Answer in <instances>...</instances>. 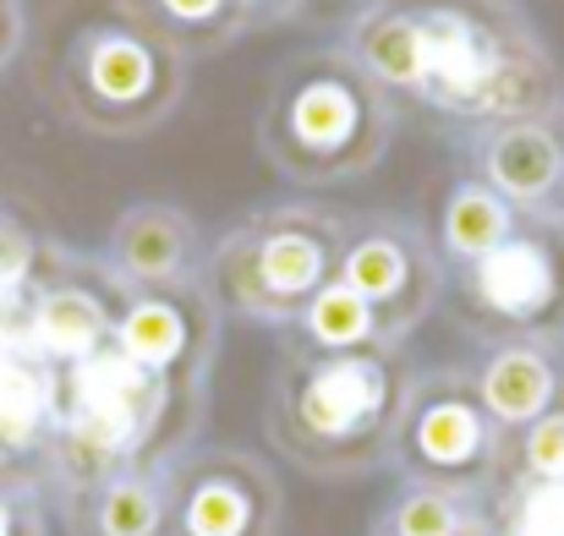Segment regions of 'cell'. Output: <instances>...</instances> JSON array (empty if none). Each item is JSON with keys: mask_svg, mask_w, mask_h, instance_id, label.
<instances>
[{"mask_svg": "<svg viewBox=\"0 0 564 536\" xmlns=\"http://www.w3.org/2000/svg\"><path fill=\"white\" fill-rule=\"evenodd\" d=\"M416 383L405 346L383 351H302L285 346L269 378L263 433L313 482H357L389 466V444Z\"/></svg>", "mask_w": 564, "mask_h": 536, "instance_id": "cell-1", "label": "cell"}, {"mask_svg": "<svg viewBox=\"0 0 564 536\" xmlns=\"http://www.w3.org/2000/svg\"><path fill=\"white\" fill-rule=\"evenodd\" d=\"M422 22V110L482 132L564 110V72L516 0H411Z\"/></svg>", "mask_w": 564, "mask_h": 536, "instance_id": "cell-2", "label": "cell"}, {"mask_svg": "<svg viewBox=\"0 0 564 536\" xmlns=\"http://www.w3.org/2000/svg\"><path fill=\"white\" fill-rule=\"evenodd\" d=\"M192 61L127 0H88L44 55V99L88 138H149L187 99Z\"/></svg>", "mask_w": 564, "mask_h": 536, "instance_id": "cell-3", "label": "cell"}, {"mask_svg": "<svg viewBox=\"0 0 564 536\" xmlns=\"http://www.w3.org/2000/svg\"><path fill=\"white\" fill-rule=\"evenodd\" d=\"M400 105L340 50L291 55L263 99L258 149L291 186H340L383 165Z\"/></svg>", "mask_w": 564, "mask_h": 536, "instance_id": "cell-4", "label": "cell"}, {"mask_svg": "<svg viewBox=\"0 0 564 536\" xmlns=\"http://www.w3.org/2000/svg\"><path fill=\"white\" fill-rule=\"evenodd\" d=\"M340 236L346 214L329 203H269L208 247L203 285L225 318L285 335L302 318V307L335 280Z\"/></svg>", "mask_w": 564, "mask_h": 536, "instance_id": "cell-5", "label": "cell"}, {"mask_svg": "<svg viewBox=\"0 0 564 536\" xmlns=\"http://www.w3.org/2000/svg\"><path fill=\"white\" fill-rule=\"evenodd\" d=\"M219 324H225V313H219V302L208 296L203 280L187 285V291L121 296L110 346L138 372H149L160 383V394H165L160 438L149 449L154 471H165L176 455H187L192 444L203 438L208 383H214V357H219Z\"/></svg>", "mask_w": 564, "mask_h": 536, "instance_id": "cell-6", "label": "cell"}, {"mask_svg": "<svg viewBox=\"0 0 564 536\" xmlns=\"http://www.w3.org/2000/svg\"><path fill=\"white\" fill-rule=\"evenodd\" d=\"M449 280L460 291V329L477 346H564V214L516 219L488 258L455 269Z\"/></svg>", "mask_w": 564, "mask_h": 536, "instance_id": "cell-7", "label": "cell"}, {"mask_svg": "<svg viewBox=\"0 0 564 536\" xmlns=\"http://www.w3.org/2000/svg\"><path fill=\"white\" fill-rule=\"evenodd\" d=\"M505 455H510V438L482 411L471 372L466 367H427V372L416 367V383L405 394V411H400V427L389 444V466L405 482L499 493Z\"/></svg>", "mask_w": 564, "mask_h": 536, "instance_id": "cell-8", "label": "cell"}, {"mask_svg": "<svg viewBox=\"0 0 564 536\" xmlns=\"http://www.w3.org/2000/svg\"><path fill=\"white\" fill-rule=\"evenodd\" d=\"M335 280H346L383 324V335L394 346H405L444 302L449 269L433 247V230L411 214H346V236H340V269Z\"/></svg>", "mask_w": 564, "mask_h": 536, "instance_id": "cell-9", "label": "cell"}, {"mask_svg": "<svg viewBox=\"0 0 564 536\" xmlns=\"http://www.w3.org/2000/svg\"><path fill=\"white\" fill-rule=\"evenodd\" d=\"M285 482L236 444H192L165 466V536H280Z\"/></svg>", "mask_w": 564, "mask_h": 536, "instance_id": "cell-10", "label": "cell"}, {"mask_svg": "<svg viewBox=\"0 0 564 536\" xmlns=\"http://www.w3.org/2000/svg\"><path fill=\"white\" fill-rule=\"evenodd\" d=\"M105 274L116 280L121 296H143V291H187L203 280L208 263V236L182 203L165 197H143L132 208L116 214L105 252H99Z\"/></svg>", "mask_w": 564, "mask_h": 536, "instance_id": "cell-11", "label": "cell"}, {"mask_svg": "<svg viewBox=\"0 0 564 536\" xmlns=\"http://www.w3.org/2000/svg\"><path fill=\"white\" fill-rule=\"evenodd\" d=\"M121 313V291L94 258V274H77V263L44 285H28V313H22V346L44 367H77L94 351L110 346Z\"/></svg>", "mask_w": 564, "mask_h": 536, "instance_id": "cell-12", "label": "cell"}, {"mask_svg": "<svg viewBox=\"0 0 564 536\" xmlns=\"http://www.w3.org/2000/svg\"><path fill=\"white\" fill-rule=\"evenodd\" d=\"M471 176L488 181L521 219H549L560 214L564 181V110L538 121H505L482 127L466 138Z\"/></svg>", "mask_w": 564, "mask_h": 536, "instance_id": "cell-13", "label": "cell"}, {"mask_svg": "<svg viewBox=\"0 0 564 536\" xmlns=\"http://www.w3.org/2000/svg\"><path fill=\"white\" fill-rule=\"evenodd\" d=\"M482 411L505 438L532 427L564 389V346H532V340H499L482 346V357L466 367Z\"/></svg>", "mask_w": 564, "mask_h": 536, "instance_id": "cell-14", "label": "cell"}, {"mask_svg": "<svg viewBox=\"0 0 564 536\" xmlns=\"http://www.w3.org/2000/svg\"><path fill=\"white\" fill-rule=\"evenodd\" d=\"M340 50L373 77L394 105L422 99V22L411 0H368L346 17Z\"/></svg>", "mask_w": 564, "mask_h": 536, "instance_id": "cell-15", "label": "cell"}, {"mask_svg": "<svg viewBox=\"0 0 564 536\" xmlns=\"http://www.w3.org/2000/svg\"><path fill=\"white\" fill-rule=\"evenodd\" d=\"M77 536H165V471L127 466L83 493H66Z\"/></svg>", "mask_w": 564, "mask_h": 536, "instance_id": "cell-16", "label": "cell"}, {"mask_svg": "<svg viewBox=\"0 0 564 536\" xmlns=\"http://www.w3.org/2000/svg\"><path fill=\"white\" fill-rule=\"evenodd\" d=\"M516 219H521V214H516L488 181H477L466 171V176H455L444 186V197H438L427 230H433V247H438L444 269L455 274V269L488 258V252L516 230Z\"/></svg>", "mask_w": 564, "mask_h": 536, "instance_id": "cell-17", "label": "cell"}, {"mask_svg": "<svg viewBox=\"0 0 564 536\" xmlns=\"http://www.w3.org/2000/svg\"><path fill=\"white\" fill-rule=\"evenodd\" d=\"M389 536H494V493L444 488V482H400L378 515Z\"/></svg>", "mask_w": 564, "mask_h": 536, "instance_id": "cell-18", "label": "cell"}, {"mask_svg": "<svg viewBox=\"0 0 564 536\" xmlns=\"http://www.w3.org/2000/svg\"><path fill=\"white\" fill-rule=\"evenodd\" d=\"M285 346L346 357V351H383V346H394V340L383 335V324L373 318V307H368L346 280H329V285L302 307V318L285 329Z\"/></svg>", "mask_w": 564, "mask_h": 536, "instance_id": "cell-19", "label": "cell"}, {"mask_svg": "<svg viewBox=\"0 0 564 536\" xmlns=\"http://www.w3.org/2000/svg\"><path fill=\"white\" fill-rule=\"evenodd\" d=\"M149 28H160L187 61L197 55H219L236 39H247V22L236 11V0H127Z\"/></svg>", "mask_w": 564, "mask_h": 536, "instance_id": "cell-20", "label": "cell"}, {"mask_svg": "<svg viewBox=\"0 0 564 536\" xmlns=\"http://www.w3.org/2000/svg\"><path fill=\"white\" fill-rule=\"evenodd\" d=\"M510 482H564V389L560 400L510 438L505 455V488Z\"/></svg>", "mask_w": 564, "mask_h": 536, "instance_id": "cell-21", "label": "cell"}, {"mask_svg": "<svg viewBox=\"0 0 564 536\" xmlns=\"http://www.w3.org/2000/svg\"><path fill=\"white\" fill-rule=\"evenodd\" d=\"M494 536H564V482H510L494 493Z\"/></svg>", "mask_w": 564, "mask_h": 536, "instance_id": "cell-22", "label": "cell"}, {"mask_svg": "<svg viewBox=\"0 0 564 536\" xmlns=\"http://www.w3.org/2000/svg\"><path fill=\"white\" fill-rule=\"evenodd\" d=\"M33 274H39V236L17 214L0 208V291L6 296H28Z\"/></svg>", "mask_w": 564, "mask_h": 536, "instance_id": "cell-23", "label": "cell"}, {"mask_svg": "<svg viewBox=\"0 0 564 536\" xmlns=\"http://www.w3.org/2000/svg\"><path fill=\"white\" fill-rule=\"evenodd\" d=\"M0 536H44V526H39V504H33V493L0 488Z\"/></svg>", "mask_w": 564, "mask_h": 536, "instance_id": "cell-24", "label": "cell"}, {"mask_svg": "<svg viewBox=\"0 0 564 536\" xmlns=\"http://www.w3.org/2000/svg\"><path fill=\"white\" fill-rule=\"evenodd\" d=\"M247 33H263V28H285V22H302V0H236Z\"/></svg>", "mask_w": 564, "mask_h": 536, "instance_id": "cell-25", "label": "cell"}, {"mask_svg": "<svg viewBox=\"0 0 564 536\" xmlns=\"http://www.w3.org/2000/svg\"><path fill=\"white\" fill-rule=\"evenodd\" d=\"M28 39V0H0V72L22 55Z\"/></svg>", "mask_w": 564, "mask_h": 536, "instance_id": "cell-26", "label": "cell"}, {"mask_svg": "<svg viewBox=\"0 0 564 536\" xmlns=\"http://www.w3.org/2000/svg\"><path fill=\"white\" fill-rule=\"evenodd\" d=\"M362 6H368V0H302V17H324V11H346V17H351V11H362Z\"/></svg>", "mask_w": 564, "mask_h": 536, "instance_id": "cell-27", "label": "cell"}, {"mask_svg": "<svg viewBox=\"0 0 564 536\" xmlns=\"http://www.w3.org/2000/svg\"><path fill=\"white\" fill-rule=\"evenodd\" d=\"M560 214H564V181H560Z\"/></svg>", "mask_w": 564, "mask_h": 536, "instance_id": "cell-28", "label": "cell"}, {"mask_svg": "<svg viewBox=\"0 0 564 536\" xmlns=\"http://www.w3.org/2000/svg\"><path fill=\"white\" fill-rule=\"evenodd\" d=\"M373 536H389V532H378V526H373Z\"/></svg>", "mask_w": 564, "mask_h": 536, "instance_id": "cell-29", "label": "cell"}]
</instances>
